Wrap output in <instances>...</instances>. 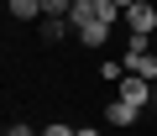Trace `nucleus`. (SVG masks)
I'll use <instances>...</instances> for the list:
<instances>
[{
  "label": "nucleus",
  "instance_id": "obj_1",
  "mask_svg": "<svg viewBox=\"0 0 157 136\" xmlns=\"http://www.w3.org/2000/svg\"><path fill=\"white\" fill-rule=\"evenodd\" d=\"M121 21H126V32H131V37H152V32H157V6H152V0H136Z\"/></svg>",
  "mask_w": 157,
  "mask_h": 136
},
{
  "label": "nucleus",
  "instance_id": "obj_2",
  "mask_svg": "<svg viewBox=\"0 0 157 136\" xmlns=\"http://www.w3.org/2000/svg\"><path fill=\"white\" fill-rule=\"evenodd\" d=\"M115 100H126V105H136V110H141V105H152V84H147V79H136V74H126V79L115 84Z\"/></svg>",
  "mask_w": 157,
  "mask_h": 136
},
{
  "label": "nucleus",
  "instance_id": "obj_3",
  "mask_svg": "<svg viewBox=\"0 0 157 136\" xmlns=\"http://www.w3.org/2000/svg\"><path fill=\"white\" fill-rule=\"evenodd\" d=\"M105 120H110V126H136V105L110 100V105H105Z\"/></svg>",
  "mask_w": 157,
  "mask_h": 136
},
{
  "label": "nucleus",
  "instance_id": "obj_4",
  "mask_svg": "<svg viewBox=\"0 0 157 136\" xmlns=\"http://www.w3.org/2000/svg\"><path fill=\"white\" fill-rule=\"evenodd\" d=\"M73 32V21H58V16H42V42H63Z\"/></svg>",
  "mask_w": 157,
  "mask_h": 136
},
{
  "label": "nucleus",
  "instance_id": "obj_5",
  "mask_svg": "<svg viewBox=\"0 0 157 136\" xmlns=\"http://www.w3.org/2000/svg\"><path fill=\"white\" fill-rule=\"evenodd\" d=\"M73 37H78V42H89V47H100V42L110 37V26H105V21H89V26H78Z\"/></svg>",
  "mask_w": 157,
  "mask_h": 136
},
{
  "label": "nucleus",
  "instance_id": "obj_6",
  "mask_svg": "<svg viewBox=\"0 0 157 136\" xmlns=\"http://www.w3.org/2000/svg\"><path fill=\"white\" fill-rule=\"evenodd\" d=\"M11 6V16L16 21H32V16H42V0H6Z\"/></svg>",
  "mask_w": 157,
  "mask_h": 136
},
{
  "label": "nucleus",
  "instance_id": "obj_7",
  "mask_svg": "<svg viewBox=\"0 0 157 136\" xmlns=\"http://www.w3.org/2000/svg\"><path fill=\"white\" fill-rule=\"evenodd\" d=\"M42 16H58V21H68V16H73V0H42Z\"/></svg>",
  "mask_w": 157,
  "mask_h": 136
},
{
  "label": "nucleus",
  "instance_id": "obj_8",
  "mask_svg": "<svg viewBox=\"0 0 157 136\" xmlns=\"http://www.w3.org/2000/svg\"><path fill=\"white\" fill-rule=\"evenodd\" d=\"M6 136H42V131H32V126H21V120H16V126H6Z\"/></svg>",
  "mask_w": 157,
  "mask_h": 136
},
{
  "label": "nucleus",
  "instance_id": "obj_9",
  "mask_svg": "<svg viewBox=\"0 0 157 136\" xmlns=\"http://www.w3.org/2000/svg\"><path fill=\"white\" fill-rule=\"evenodd\" d=\"M42 136H78L73 126H42Z\"/></svg>",
  "mask_w": 157,
  "mask_h": 136
},
{
  "label": "nucleus",
  "instance_id": "obj_10",
  "mask_svg": "<svg viewBox=\"0 0 157 136\" xmlns=\"http://www.w3.org/2000/svg\"><path fill=\"white\" fill-rule=\"evenodd\" d=\"M110 6H115V11H131V6H136V0H110Z\"/></svg>",
  "mask_w": 157,
  "mask_h": 136
},
{
  "label": "nucleus",
  "instance_id": "obj_11",
  "mask_svg": "<svg viewBox=\"0 0 157 136\" xmlns=\"http://www.w3.org/2000/svg\"><path fill=\"white\" fill-rule=\"evenodd\" d=\"M78 136H100V131H89V126H84V131H78Z\"/></svg>",
  "mask_w": 157,
  "mask_h": 136
},
{
  "label": "nucleus",
  "instance_id": "obj_12",
  "mask_svg": "<svg viewBox=\"0 0 157 136\" xmlns=\"http://www.w3.org/2000/svg\"><path fill=\"white\" fill-rule=\"evenodd\" d=\"M152 105H157V84H152Z\"/></svg>",
  "mask_w": 157,
  "mask_h": 136
}]
</instances>
